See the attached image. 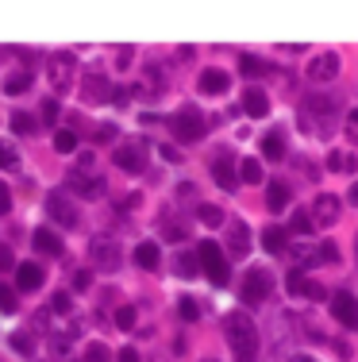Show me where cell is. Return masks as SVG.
I'll use <instances>...</instances> for the list:
<instances>
[{
	"label": "cell",
	"instance_id": "23",
	"mask_svg": "<svg viewBox=\"0 0 358 362\" xmlns=\"http://www.w3.org/2000/svg\"><path fill=\"white\" fill-rule=\"evenodd\" d=\"M328 166L335 170V174H354L358 162H354V154H347V151H331L328 154Z\"/></svg>",
	"mask_w": 358,
	"mask_h": 362
},
{
	"label": "cell",
	"instance_id": "22",
	"mask_svg": "<svg viewBox=\"0 0 358 362\" xmlns=\"http://www.w3.org/2000/svg\"><path fill=\"white\" fill-rule=\"evenodd\" d=\"M239 181H247V185H258V181H266L262 162H258V158H243V162H239Z\"/></svg>",
	"mask_w": 358,
	"mask_h": 362
},
{
	"label": "cell",
	"instance_id": "27",
	"mask_svg": "<svg viewBox=\"0 0 358 362\" xmlns=\"http://www.w3.org/2000/svg\"><path fill=\"white\" fill-rule=\"evenodd\" d=\"M239 70L247 73V77H262V73H270V65H266L262 58H250V54H247V58L239 62Z\"/></svg>",
	"mask_w": 358,
	"mask_h": 362
},
{
	"label": "cell",
	"instance_id": "49",
	"mask_svg": "<svg viewBox=\"0 0 358 362\" xmlns=\"http://www.w3.org/2000/svg\"><path fill=\"white\" fill-rule=\"evenodd\" d=\"M293 362H312V358H305V355H300V358H293Z\"/></svg>",
	"mask_w": 358,
	"mask_h": 362
},
{
	"label": "cell",
	"instance_id": "3",
	"mask_svg": "<svg viewBox=\"0 0 358 362\" xmlns=\"http://www.w3.org/2000/svg\"><path fill=\"white\" fill-rule=\"evenodd\" d=\"M197 258H200V266H205L208 282H212V285H227V262H224V251H219L212 239H205V243L197 246Z\"/></svg>",
	"mask_w": 358,
	"mask_h": 362
},
{
	"label": "cell",
	"instance_id": "31",
	"mask_svg": "<svg viewBox=\"0 0 358 362\" xmlns=\"http://www.w3.org/2000/svg\"><path fill=\"white\" fill-rule=\"evenodd\" d=\"M116 327H124V332H132V327H135V308H132V304L116 308Z\"/></svg>",
	"mask_w": 358,
	"mask_h": 362
},
{
	"label": "cell",
	"instance_id": "9",
	"mask_svg": "<svg viewBox=\"0 0 358 362\" xmlns=\"http://www.w3.org/2000/svg\"><path fill=\"white\" fill-rule=\"evenodd\" d=\"M46 212H51V220H58L62 227H77V208L66 201L62 193H51L46 196Z\"/></svg>",
	"mask_w": 358,
	"mask_h": 362
},
{
	"label": "cell",
	"instance_id": "48",
	"mask_svg": "<svg viewBox=\"0 0 358 362\" xmlns=\"http://www.w3.org/2000/svg\"><path fill=\"white\" fill-rule=\"evenodd\" d=\"M347 201H351V204H358V181L351 185V193H347Z\"/></svg>",
	"mask_w": 358,
	"mask_h": 362
},
{
	"label": "cell",
	"instance_id": "35",
	"mask_svg": "<svg viewBox=\"0 0 358 362\" xmlns=\"http://www.w3.org/2000/svg\"><path fill=\"white\" fill-rule=\"evenodd\" d=\"M0 312H15V293L8 285H0Z\"/></svg>",
	"mask_w": 358,
	"mask_h": 362
},
{
	"label": "cell",
	"instance_id": "8",
	"mask_svg": "<svg viewBox=\"0 0 358 362\" xmlns=\"http://www.w3.org/2000/svg\"><path fill=\"white\" fill-rule=\"evenodd\" d=\"M339 220V196L335 193H320L312 204V224L316 227H331Z\"/></svg>",
	"mask_w": 358,
	"mask_h": 362
},
{
	"label": "cell",
	"instance_id": "34",
	"mask_svg": "<svg viewBox=\"0 0 358 362\" xmlns=\"http://www.w3.org/2000/svg\"><path fill=\"white\" fill-rule=\"evenodd\" d=\"M316 262H339V246H335V243H320V251H316Z\"/></svg>",
	"mask_w": 358,
	"mask_h": 362
},
{
	"label": "cell",
	"instance_id": "50",
	"mask_svg": "<svg viewBox=\"0 0 358 362\" xmlns=\"http://www.w3.org/2000/svg\"><path fill=\"white\" fill-rule=\"evenodd\" d=\"M354 251H358V243H354Z\"/></svg>",
	"mask_w": 358,
	"mask_h": 362
},
{
	"label": "cell",
	"instance_id": "38",
	"mask_svg": "<svg viewBox=\"0 0 358 362\" xmlns=\"http://www.w3.org/2000/svg\"><path fill=\"white\" fill-rule=\"evenodd\" d=\"M300 293H305L308 301H320L324 297V285L320 282H305V289H300Z\"/></svg>",
	"mask_w": 358,
	"mask_h": 362
},
{
	"label": "cell",
	"instance_id": "40",
	"mask_svg": "<svg viewBox=\"0 0 358 362\" xmlns=\"http://www.w3.org/2000/svg\"><path fill=\"white\" fill-rule=\"evenodd\" d=\"M12 351H20V355H31V339H27V335H12Z\"/></svg>",
	"mask_w": 358,
	"mask_h": 362
},
{
	"label": "cell",
	"instance_id": "20",
	"mask_svg": "<svg viewBox=\"0 0 358 362\" xmlns=\"http://www.w3.org/2000/svg\"><path fill=\"white\" fill-rule=\"evenodd\" d=\"M262 158H270V162L286 158V135H281V131H270V135L262 139Z\"/></svg>",
	"mask_w": 358,
	"mask_h": 362
},
{
	"label": "cell",
	"instance_id": "26",
	"mask_svg": "<svg viewBox=\"0 0 358 362\" xmlns=\"http://www.w3.org/2000/svg\"><path fill=\"white\" fill-rule=\"evenodd\" d=\"M54 151H58V154H73V151H77V135H73V131H58V135H54Z\"/></svg>",
	"mask_w": 358,
	"mask_h": 362
},
{
	"label": "cell",
	"instance_id": "30",
	"mask_svg": "<svg viewBox=\"0 0 358 362\" xmlns=\"http://www.w3.org/2000/svg\"><path fill=\"white\" fill-rule=\"evenodd\" d=\"M12 131H15V135H31V131H35V120L23 116V112H15V116H12Z\"/></svg>",
	"mask_w": 358,
	"mask_h": 362
},
{
	"label": "cell",
	"instance_id": "33",
	"mask_svg": "<svg viewBox=\"0 0 358 362\" xmlns=\"http://www.w3.org/2000/svg\"><path fill=\"white\" fill-rule=\"evenodd\" d=\"M177 312H181V320H185V324H193V320L200 316V308H197V301H193V297H185L181 304H177Z\"/></svg>",
	"mask_w": 358,
	"mask_h": 362
},
{
	"label": "cell",
	"instance_id": "4",
	"mask_svg": "<svg viewBox=\"0 0 358 362\" xmlns=\"http://www.w3.org/2000/svg\"><path fill=\"white\" fill-rule=\"evenodd\" d=\"M170 131H174L181 143H197V139L205 135V116H200L197 108H181L174 120H170Z\"/></svg>",
	"mask_w": 358,
	"mask_h": 362
},
{
	"label": "cell",
	"instance_id": "12",
	"mask_svg": "<svg viewBox=\"0 0 358 362\" xmlns=\"http://www.w3.org/2000/svg\"><path fill=\"white\" fill-rule=\"evenodd\" d=\"M93 258L101 270H116L120 266V246L112 239H93Z\"/></svg>",
	"mask_w": 358,
	"mask_h": 362
},
{
	"label": "cell",
	"instance_id": "46",
	"mask_svg": "<svg viewBox=\"0 0 358 362\" xmlns=\"http://www.w3.org/2000/svg\"><path fill=\"white\" fill-rule=\"evenodd\" d=\"M73 285H77V289H89V274H85V270H81V274L73 277Z\"/></svg>",
	"mask_w": 358,
	"mask_h": 362
},
{
	"label": "cell",
	"instance_id": "42",
	"mask_svg": "<svg viewBox=\"0 0 358 362\" xmlns=\"http://www.w3.org/2000/svg\"><path fill=\"white\" fill-rule=\"evenodd\" d=\"M12 266H15V262H12V251L0 243V274H4V270H12Z\"/></svg>",
	"mask_w": 358,
	"mask_h": 362
},
{
	"label": "cell",
	"instance_id": "36",
	"mask_svg": "<svg viewBox=\"0 0 358 362\" xmlns=\"http://www.w3.org/2000/svg\"><path fill=\"white\" fill-rule=\"evenodd\" d=\"M347 139H351V143H358V108L347 112Z\"/></svg>",
	"mask_w": 358,
	"mask_h": 362
},
{
	"label": "cell",
	"instance_id": "1",
	"mask_svg": "<svg viewBox=\"0 0 358 362\" xmlns=\"http://www.w3.org/2000/svg\"><path fill=\"white\" fill-rule=\"evenodd\" d=\"M224 332H227V343H231L235 362H255L258 358V332H255V320H250L247 312H227Z\"/></svg>",
	"mask_w": 358,
	"mask_h": 362
},
{
	"label": "cell",
	"instance_id": "41",
	"mask_svg": "<svg viewBox=\"0 0 358 362\" xmlns=\"http://www.w3.org/2000/svg\"><path fill=\"white\" fill-rule=\"evenodd\" d=\"M8 208H12V193H8V185L0 181V216H4Z\"/></svg>",
	"mask_w": 358,
	"mask_h": 362
},
{
	"label": "cell",
	"instance_id": "32",
	"mask_svg": "<svg viewBox=\"0 0 358 362\" xmlns=\"http://www.w3.org/2000/svg\"><path fill=\"white\" fill-rule=\"evenodd\" d=\"M112 355H108V347L104 343H89L85 347V362H108Z\"/></svg>",
	"mask_w": 358,
	"mask_h": 362
},
{
	"label": "cell",
	"instance_id": "17",
	"mask_svg": "<svg viewBox=\"0 0 358 362\" xmlns=\"http://www.w3.org/2000/svg\"><path fill=\"white\" fill-rule=\"evenodd\" d=\"M227 73L224 70H205L200 73V93H208V96H219V93H227Z\"/></svg>",
	"mask_w": 358,
	"mask_h": 362
},
{
	"label": "cell",
	"instance_id": "7",
	"mask_svg": "<svg viewBox=\"0 0 358 362\" xmlns=\"http://www.w3.org/2000/svg\"><path fill=\"white\" fill-rule=\"evenodd\" d=\"M331 316H335L343 327L358 332V297H351V293H335V297H331Z\"/></svg>",
	"mask_w": 358,
	"mask_h": 362
},
{
	"label": "cell",
	"instance_id": "13",
	"mask_svg": "<svg viewBox=\"0 0 358 362\" xmlns=\"http://www.w3.org/2000/svg\"><path fill=\"white\" fill-rule=\"evenodd\" d=\"M143 146L139 143H132V146H116V166L120 170H127V174H139L143 170Z\"/></svg>",
	"mask_w": 358,
	"mask_h": 362
},
{
	"label": "cell",
	"instance_id": "14",
	"mask_svg": "<svg viewBox=\"0 0 358 362\" xmlns=\"http://www.w3.org/2000/svg\"><path fill=\"white\" fill-rule=\"evenodd\" d=\"M212 177L219 181V185H224V189H235V185H239V177H235V158H231V154H216V162H212Z\"/></svg>",
	"mask_w": 358,
	"mask_h": 362
},
{
	"label": "cell",
	"instance_id": "37",
	"mask_svg": "<svg viewBox=\"0 0 358 362\" xmlns=\"http://www.w3.org/2000/svg\"><path fill=\"white\" fill-rule=\"evenodd\" d=\"M58 112H62V108H58V101H54V96H51V101H43V120H46V123L58 120Z\"/></svg>",
	"mask_w": 358,
	"mask_h": 362
},
{
	"label": "cell",
	"instance_id": "18",
	"mask_svg": "<svg viewBox=\"0 0 358 362\" xmlns=\"http://www.w3.org/2000/svg\"><path fill=\"white\" fill-rule=\"evenodd\" d=\"M286 204H289V185L286 181H270V189H266V208L286 212Z\"/></svg>",
	"mask_w": 358,
	"mask_h": 362
},
{
	"label": "cell",
	"instance_id": "6",
	"mask_svg": "<svg viewBox=\"0 0 358 362\" xmlns=\"http://www.w3.org/2000/svg\"><path fill=\"white\" fill-rule=\"evenodd\" d=\"M308 77H312L316 85H328V81H335V77H339V54H335V51L316 54V58L308 62Z\"/></svg>",
	"mask_w": 358,
	"mask_h": 362
},
{
	"label": "cell",
	"instance_id": "15",
	"mask_svg": "<svg viewBox=\"0 0 358 362\" xmlns=\"http://www.w3.org/2000/svg\"><path fill=\"white\" fill-rule=\"evenodd\" d=\"M227 246H231V254H239V258L250 251V232H247L243 220H231V224H227Z\"/></svg>",
	"mask_w": 358,
	"mask_h": 362
},
{
	"label": "cell",
	"instance_id": "44",
	"mask_svg": "<svg viewBox=\"0 0 358 362\" xmlns=\"http://www.w3.org/2000/svg\"><path fill=\"white\" fill-rule=\"evenodd\" d=\"M120 362H139V351H135V347H124V351H120Z\"/></svg>",
	"mask_w": 358,
	"mask_h": 362
},
{
	"label": "cell",
	"instance_id": "29",
	"mask_svg": "<svg viewBox=\"0 0 358 362\" xmlns=\"http://www.w3.org/2000/svg\"><path fill=\"white\" fill-rule=\"evenodd\" d=\"M197 216L205 220L208 227H219V224H224V212H219V208H212V204H200V208H197Z\"/></svg>",
	"mask_w": 358,
	"mask_h": 362
},
{
	"label": "cell",
	"instance_id": "28",
	"mask_svg": "<svg viewBox=\"0 0 358 362\" xmlns=\"http://www.w3.org/2000/svg\"><path fill=\"white\" fill-rule=\"evenodd\" d=\"M289 227H293L297 235H312V216H308V212H293Z\"/></svg>",
	"mask_w": 358,
	"mask_h": 362
},
{
	"label": "cell",
	"instance_id": "43",
	"mask_svg": "<svg viewBox=\"0 0 358 362\" xmlns=\"http://www.w3.org/2000/svg\"><path fill=\"white\" fill-rule=\"evenodd\" d=\"M12 162H15V151L12 146H0V166H12Z\"/></svg>",
	"mask_w": 358,
	"mask_h": 362
},
{
	"label": "cell",
	"instance_id": "10",
	"mask_svg": "<svg viewBox=\"0 0 358 362\" xmlns=\"http://www.w3.org/2000/svg\"><path fill=\"white\" fill-rule=\"evenodd\" d=\"M243 112H247V116H255V120L270 116V96H266V89L250 85L247 93H243Z\"/></svg>",
	"mask_w": 358,
	"mask_h": 362
},
{
	"label": "cell",
	"instance_id": "16",
	"mask_svg": "<svg viewBox=\"0 0 358 362\" xmlns=\"http://www.w3.org/2000/svg\"><path fill=\"white\" fill-rule=\"evenodd\" d=\"M15 285H20V289H39V285H43V266H35V262L15 266Z\"/></svg>",
	"mask_w": 358,
	"mask_h": 362
},
{
	"label": "cell",
	"instance_id": "5",
	"mask_svg": "<svg viewBox=\"0 0 358 362\" xmlns=\"http://www.w3.org/2000/svg\"><path fill=\"white\" fill-rule=\"evenodd\" d=\"M270 289H274V277H270V270H250L247 277H243V304H262L266 297H270Z\"/></svg>",
	"mask_w": 358,
	"mask_h": 362
},
{
	"label": "cell",
	"instance_id": "2",
	"mask_svg": "<svg viewBox=\"0 0 358 362\" xmlns=\"http://www.w3.org/2000/svg\"><path fill=\"white\" fill-rule=\"evenodd\" d=\"M335 120H339V112H335V101L331 96H308L305 104H300V127L308 131V135H316V139H328L331 131H335Z\"/></svg>",
	"mask_w": 358,
	"mask_h": 362
},
{
	"label": "cell",
	"instance_id": "21",
	"mask_svg": "<svg viewBox=\"0 0 358 362\" xmlns=\"http://www.w3.org/2000/svg\"><path fill=\"white\" fill-rule=\"evenodd\" d=\"M35 251H39V254H62L58 232H51V227H39V232H35Z\"/></svg>",
	"mask_w": 358,
	"mask_h": 362
},
{
	"label": "cell",
	"instance_id": "19",
	"mask_svg": "<svg viewBox=\"0 0 358 362\" xmlns=\"http://www.w3.org/2000/svg\"><path fill=\"white\" fill-rule=\"evenodd\" d=\"M286 243H289V232H286V227L270 224V227L262 232V246H266L270 254H281V251H286Z\"/></svg>",
	"mask_w": 358,
	"mask_h": 362
},
{
	"label": "cell",
	"instance_id": "24",
	"mask_svg": "<svg viewBox=\"0 0 358 362\" xmlns=\"http://www.w3.org/2000/svg\"><path fill=\"white\" fill-rule=\"evenodd\" d=\"M158 258H162L158 243H139V246H135V262H139L143 270H154V266H158Z\"/></svg>",
	"mask_w": 358,
	"mask_h": 362
},
{
	"label": "cell",
	"instance_id": "39",
	"mask_svg": "<svg viewBox=\"0 0 358 362\" xmlns=\"http://www.w3.org/2000/svg\"><path fill=\"white\" fill-rule=\"evenodd\" d=\"M177 274H181V277L197 274V266H193V258H189V254H181V258H177Z\"/></svg>",
	"mask_w": 358,
	"mask_h": 362
},
{
	"label": "cell",
	"instance_id": "11",
	"mask_svg": "<svg viewBox=\"0 0 358 362\" xmlns=\"http://www.w3.org/2000/svg\"><path fill=\"white\" fill-rule=\"evenodd\" d=\"M51 81H54V89H70L73 85V58L70 54H54L51 58Z\"/></svg>",
	"mask_w": 358,
	"mask_h": 362
},
{
	"label": "cell",
	"instance_id": "45",
	"mask_svg": "<svg viewBox=\"0 0 358 362\" xmlns=\"http://www.w3.org/2000/svg\"><path fill=\"white\" fill-rule=\"evenodd\" d=\"M96 139H116V127H112V123H104V127H96Z\"/></svg>",
	"mask_w": 358,
	"mask_h": 362
},
{
	"label": "cell",
	"instance_id": "47",
	"mask_svg": "<svg viewBox=\"0 0 358 362\" xmlns=\"http://www.w3.org/2000/svg\"><path fill=\"white\" fill-rule=\"evenodd\" d=\"M54 308H58V312H70V301H66V293H58V301H54Z\"/></svg>",
	"mask_w": 358,
	"mask_h": 362
},
{
	"label": "cell",
	"instance_id": "25",
	"mask_svg": "<svg viewBox=\"0 0 358 362\" xmlns=\"http://www.w3.org/2000/svg\"><path fill=\"white\" fill-rule=\"evenodd\" d=\"M27 85H31L27 73H12V77L4 81V93H8V96H20V93H27Z\"/></svg>",
	"mask_w": 358,
	"mask_h": 362
}]
</instances>
